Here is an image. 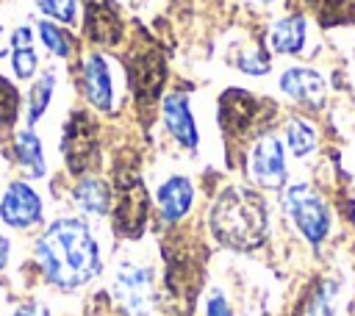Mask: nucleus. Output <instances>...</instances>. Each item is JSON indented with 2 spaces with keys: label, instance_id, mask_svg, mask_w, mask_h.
Here are the masks:
<instances>
[{
  "label": "nucleus",
  "instance_id": "obj_1",
  "mask_svg": "<svg viewBox=\"0 0 355 316\" xmlns=\"http://www.w3.org/2000/svg\"><path fill=\"white\" fill-rule=\"evenodd\" d=\"M36 261L58 288H80L100 272V247L80 219H55L36 241Z\"/></svg>",
  "mask_w": 355,
  "mask_h": 316
},
{
  "label": "nucleus",
  "instance_id": "obj_2",
  "mask_svg": "<svg viewBox=\"0 0 355 316\" xmlns=\"http://www.w3.org/2000/svg\"><path fill=\"white\" fill-rule=\"evenodd\" d=\"M211 233L219 244L230 249H255L266 241L269 230V213L266 202L261 200L258 191L244 188V186H230L225 188L216 202L211 205Z\"/></svg>",
  "mask_w": 355,
  "mask_h": 316
},
{
  "label": "nucleus",
  "instance_id": "obj_3",
  "mask_svg": "<svg viewBox=\"0 0 355 316\" xmlns=\"http://www.w3.org/2000/svg\"><path fill=\"white\" fill-rule=\"evenodd\" d=\"M283 208L291 216V222L297 225V230L305 236V241H311V244L324 241V236L330 230V211H327L324 200L308 183L288 186L283 194Z\"/></svg>",
  "mask_w": 355,
  "mask_h": 316
},
{
  "label": "nucleus",
  "instance_id": "obj_4",
  "mask_svg": "<svg viewBox=\"0 0 355 316\" xmlns=\"http://www.w3.org/2000/svg\"><path fill=\"white\" fill-rule=\"evenodd\" d=\"M116 297L128 316H153V272L139 263H125L116 272Z\"/></svg>",
  "mask_w": 355,
  "mask_h": 316
},
{
  "label": "nucleus",
  "instance_id": "obj_5",
  "mask_svg": "<svg viewBox=\"0 0 355 316\" xmlns=\"http://www.w3.org/2000/svg\"><path fill=\"white\" fill-rule=\"evenodd\" d=\"M247 172L263 188H280L286 183V152L277 136L272 133L258 136L247 158Z\"/></svg>",
  "mask_w": 355,
  "mask_h": 316
},
{
  "label": "nucleus",
  "instance_id": "obj_6",
  "mask_svg": "<svg viewBox=\"0 0 355 316\" xmlns=\"http://www.w3.org/2000/svg\"><path fill=\"white\" fill-rule=\"evenodd\" d=\"M64 158L72 175H83L94 158H97V133H94V122L86 114H72L67 128H64Z\"/></svg>",
  "mask_w": 355,
  "mask_h": 316
},
{
  "label": "nucleus",
  "instance_id": "obj_7",
  "mask_svg": "<svg viewBox=\"0 0 355 316\" xmlns=\"http://www.w3.org/2000/svg\"><path fill=\"white\" fill-rule=\"evenodd\" d=\"M0 219L6 225H11V227H19V230L33 227L42 219V200H39V194L28 183H22V180L11 183L3 191V197H0Z\"/></svg>",
  "mask_w": 355,
  "mask_h": 316
},
{
  "label": "nucleus",
  "instance_id": "obj_8",
  "mask_svg": "<svg viewBox=\"0 0 355 316\" xmlns=\"http://www.w3.org/2000/svg\"><path fill=\"white\" fill-rule=\"evenodd\" d=\"M164 58L155 53V50H144V53H136L128 64V78H130V91L133 97L147 105L158 97L161 91V83H164Z\"/></svg>",
  "mask_w": 355,
  "mask_h": 316
},
{
  "label": "nucleus",
  "instance_id": "obj_9",
  "mask_svg": "<svg viewBox=\"0 0 355 316\" xmlns=\"http://www.w3.org/2000/svg\"><path fill=\"white\" fill-rule=\"evenodd\" d=\"M119 197H116V208H114V225L119 233L125 236H136L144 225V208H147V194L139 183V177L128 175L125 180L119 177Z\"/></svg>",
  "mask_w": 355,
  "mask_h": 316
},
{
  "label": "nucleus",
  "instance_id": "obj_10",
  "mask_svg": "<svg viewBox=\"0 0 355 316\" xmlns=\"http://www.w3.org/2000/svg\"><path fill=\"white\" fill-rule=\"evenodd\" d=\"M280 89L291 100H297V103H302L308 108H322L324 105V94H327L324 78L319 72L308 69V67H291V69H286L280 75Z\"/></svg>",
  "mask_w": 355,
  "mask_h": 316
},
{
  "label": "nucleus",
  "instance_id": "obj_11",
  "mask_svg": "<svg viewBox=\"0 0 355 316\" xmlns=\"http://www.w3.org/2000/svg\"><path fill=\"white\" fill-rule=\"evenodd\" d=\"M258 114V100L247 91L227 89L219 100V122L227 133H244Z\"/></svg>",
  "mask_w": 355,
  "mask_h": 316
},
{
  "label": "nucleus",
  "instance_id": "obj_12",
  "mask_svg": "<svg viewBox=\"0 0 355 316\" xmlns=\"http://www.w3.org/2000/svg\"><path fill=\"white\" fill-rule=\"evenodd\" d=\"M86 36L97 44H116L122 36V22L108 0L86 3Z\"/></svg>",
  "mask_w": 355,
  "mask_h": 316
},
{
  "label": "nucleus",
  "instance_id": "obj_13",
  "mask_svg": "<svg viewBox=\"0 0 355 316\" xmlns=\"http://www.w3.org/2000/svg\"><path fill=\"white\" fill-rule=\"evenodd\" d=\"M83 83H86V97L94 108L100 111H111L114 105V83H111V72L103 55L92 53L83 61Z\"/></svg>",
  "mask_w": 355,
  "mask_h": 316
},
{
  "label": "nucleus",
  "instance_id": "obj_14",
  "mask_svg": "<svg viewBox=\"0 0 355 316\" xmlns=\"http://www.w3.org/2000/svg\"><path fill=\"white\" fill-rule=\"evenodd\" d=\"M164 122L180 144H186V147L197 144V125H194V116H191L183 94H169L164 100Z\"/></svg>",
  "mask_w": 355,
  "mask_h": 316
},
{
  "label": "nucleus",
  "instance_id": "obj_15",
  "mask_svg": "<svg viewBox=\"0 0 355 316\" xmlns=\"http://www.w3.org/2000/svg\"><path fill=\"white\" fill-rule=\"evenodd\" d=\"M158 205H161V213L166 222H178L189 208H191V197H194V188L186 177H169L161 188H158Z\"/></svg>",
  "mask_w": 355,
  "mask_h": 316
},
{
  "label": "nucleus",
  "instance_id": "obj_16",
  "mask_svg": "<svg viewBox=\"0 0 355 316\" xmlns=\"http://www.w3.org/2000/svg\"><path fill=\"white\" fill-rule=\"evenodd\" d=\"M269 44L275 53H283V55L300 53L305 44V19L300 14H291V17H283L280 22H275V28L269 33Z\"/></svg>",
  "mask_w": 355,
  "mask_h": 316
},
{
  "label": "nucleus",
  "instance_id": "obj_17",
  "mask_svg": "<svg viewBox=\"0 0 355 316\" xmlns=\"http://www.w3.org/2000/svg\"><path fill=\"white\" fill-rule=\"evenodd\" d=\"M14 152H17V161L19 166L31 175V177H44V152H42V144L36 139L33 130H19L17 139H14Z\"/></svg>",
  "mask_w": 355,
  "mask_h": 316
},
{
  "label": "nucleus",
  "instance_id": "obj_18",
  "mask_svg": "<svg viewBox=\"0 0 355 316\" xmlns=\"http://www.w3.org/2000/svg\"><path fill=\"white\" fill-rule=\"evenodd\" d=\"M75 200L78 205L92 213V216H103L108 211V202H111V194H108V186L97 177H83L75 188Z\"/></svg>",
  "mask_w": 355,
  "mask_h": 316
},
{
  "label": "nucleus",
  "instance_id": "obj_19",
  "mask_svg": "<svg viewBox=\"0 0 355 316\" xmlns=\"http://www.w3.org/2000/svg\"><path fill=\"white\" fill-rule=\"evenodd\" d=\"M11 53H14V72L19 78H31L36 72V50H33V39H31V28H17L11 33Z\"/></svg>",
  "mask_w": 355,
  "mask_h": 316
},
{
  "label": "nucleus",
  "instance_id": "obj_20",
  "mask_svg": "<svg viewBox=\"0 0 355 316\" xmlns=\"http://www.w3.org/2000/svg\"><path fill=\"white\" fill-rule=\"evenodd\" d=\"M286 141H288V150L297 158H305L316 147V128L308 119L294 116V119L286 122Z\"/></svg>",
  "mask_w": 355,
  "mask_h": 316
},
{
  "label": "nucleus",
  "instance_id": "obj_21",
  "mask_svg": "<svg viewBox=\"0 0 355 316\" xmlns=\"http://www.w3.org/2000/svg\"><path fill=\"white\" fill-rule=\"evenodd\" d=\"M39 36H42L44 47H47V50H53L55 55L67 58V55L72 53V39H69V33H67V30H61L58 25H53V22L42 19V22H39Z\"/></svg>",
  "mask_w": 355,
  "mask_h": 316
},
{
  "label": "nucleus",
  "instance_id": "obj_22",
  "mask_svg": "<svg viewBox=\"0 0 355 316\" xmlns=\"http://www.w3.org/2000/svg\"><path fill=\"white\" fill-rule=\"evenodd\" d=\"M53 86H55V75H53V72L42 75V78L31 86V111H28V119H31V122H36V119L44 114V108H47V103H50V94H53Z\"/></svg>",
  "mask_w": 355,
  "mask_h": 316
},
{
  "label": "nucleus",
  "instance_id": "obj_23",
  "mask_svg": "<svg viewBox=\"0 0 355 316\" xmlns=\"http://www.w3.org/2000/svg\"><path fill=\"white\" fill-rule=\"evenodd\" d=\"M17 114H19V91L8 78L0 75V128L14 125Z\"/></svg>",
  "mask_w": 355,
  "mask_h": 316
},
{
  "label": "nucleus",
  "instance_id": "obj_24",
  "mask_svg": "<svg viewBox=\"0 0 355 316\" xmlns=\"http://www.w3.org/2000/svg\"><path fill=\"white\" fill-rule=\"evenodd\" d=\"M230 61L239 69L250 72V75H263L269 69V55L261 47H255V50H230Z\"/></svg>",
  "mask_w": 355,
  "mask_h": 316
},
{
  "label": "nucleus",
  "instance_id": "obj_25",
  "mask_svg": "<svg viewBox=\"0 0 355 316\" xmlns=\"http://www.w3.org/2000/svg\"><path fill=\"white\" fill-rule=\"evenodd\" d=\"M300 316H336V310H333V294H330V286L327 283H322V286H316L311 291V297L305 299Z\"/></svg>",
  "mask_w": 355,
  "mask_h": 316
},
{
  "label": "nucleus",
  "instance_id": "obj_26",
  "mask_svg": "<svg viewBox=\"0 0 355 316\" xmlns=\"http://www.w3.org/2000/svg\"><path fill=\"white\" fill-rule=\"evenodd\" d=\"M39 8L53 17V19H61V22H72L75 19V8H78V0H36Z\"/></svg>",
  "mask_w": 355,
  "mask_h": 316
},
{
  "label": "nucleus",
  "instance_id": "obj_27",
  "mask_svg": "<svg viewBox=\"0 0 355 316\" xmlns=\"http://www.w3.org/2000/svg\"><path fill=\"white\" fill-rule=\"evenodd\" d=\"M205 316H233V313H230V305H227V299H225L222 291H211V297H208V302H205Z\"/></svg>",
  "mask_w": 355,
  "mask_h": 316
},
{
  "label": "nucleus",
  "instance_id": "obj_28",
  "mask_svg": "<svg viewBox=\"0 0 355 316\" xmlns=\"http://www.w3.org/2000/svg\"><path fill=\"white\" fill-rule=\"evenodd\" d=\"M319 14H324V17H330V14H336L347 0H308Z\"/></svg>",
  "mask_w": 355,
  "mask_h": 316
},
{
  "label": "nucleus",
  "instance_id": "obj_29",
  "mask_svg": "<svg viewBox=\"0 0 355 316\" xmlns=\"http://www.w3.org/2000/svg\"><path fill=\"white\" fill-rule=\"evenodd\" d=\"M8 238L0 233V269H6V263H8Z\"/></svg>",
  "mask_w": 355,
  "mask_h": 316
},
{
  "label": "nucleus",
  "instance_id": "obj_30",
  "mask_svg": "<svg viewBox=\"0 0 355 316\" xmlns=\"http://www.w3.org/2000/svg\"><path fill=\"white\" fill-rule=\"evenodd\" d=\"M11 50V44L6 42V30H3V25H0V55H6Z\"/></svg>",
  "mask_w": 355,
  "mask_h": 316
},
{
  "label": "nucleus",
  "instance_id": "obj_31",
  "mask_svg": "<svg viewBox=\"0 0 355 316\" xmlns=\"http://www.w3.org/2000/svg\"><path fill=\"white\" fill-rule=\"evenodd\" d=\"M11 316H42L36 308H19V310H14Z\"/></svg>",
  "mask_w": 355,
  "mask_h": 316
},
{
  "label": "nucleus",
  "instance_id": "obj_32",
  "mask_svg": "<svg viewBox=\"0 0 355 316\" xmlns=\"http://www.w3.org/2000/svg\"><path fill=\"white\" fill-rule=\"evenodd\" d=\"M263 3H269V0H263Z\"/></svg>",
  "mask_w": 355,
  "mask_h": 316
}]
</instances>
